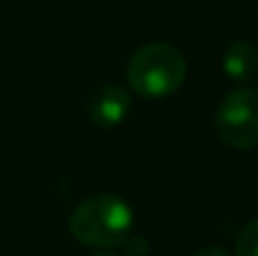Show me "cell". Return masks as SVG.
Segmentation results:
<instances>
[{"instance_id":"obj_1","label":"cell","mask_w":258,"mask_h":256,"mask_svg":"<svg viewBox=\"0 0 258 256\" xmlns=\"http://www.w3.org/2000/svg\"><path fill=\"white\" fill-rule=\"evenodd\" d=\"M133 209L113 193H98L81 201L68 219L71 234L95 249H120L133 236Z\"/></svg>"},{"instance_id":"obj_2","label":"cell","mask_w":258,"mask_h":256,"mask_svg":"<svg viewBox=\"0 0 258 256\" xmlns=\"http://www.w3.org/2000/svg\"><path fill=\"white\" fill-rule=\"evenodd\" d=\"M185 58L168 43H148L141 45L131 61L125 78L141 98H166L175 93L185 81Z\"/></svg>"},{"instance_id":"obj_3","label":"cell","mask_w":258,"mask_h":256,"mask_svg":"<svg viewBox=\"0 0 258 256\" xmlns=\"http://www.w3.org/2000/svg\"><path fill=\"white\" fill-rule=\"evenodd\" d=\"M216 133L233 148L258 146V88L231 90L216 111Z\"/></svg>"},{"instance_id":"obj_4","label":"cell","mask_w":258,"mask_h":256,"mask_svg":"<svg viewBox=\"0 0 258 256\" xmlns=\"http://www.w3.org/2000/svg\"><path fill=\"white\" fill-rule=\"evenodd\" d=\"M88 113L98 126H118L131 113V93L120 85H100L88 103Z\"/></svg>"},{"instance_id":"obj_5","label":"cell","mask_w":258,"mask_h":256,"mask_svg":"<svg viewBox=\"0 0 258 256\" xmlns=\"http://www.w3.org/2000/svg\"><path fill=\"white\" fill-rule=\"evenodd\" d=\"M223 73L233 83H248L258 73V50L248 40H236L223 56Z\"/></svg>"},{"instance_id":"obj_6","label":"cell","mask_w":258,"mask_h":256,"mask_svg":"<svg viewBox=\"0 0 258 256\" xmlns=\"http://www.w3.org/2000/svg\"><path fill=\"white\" fill-rule=\"evenodd\" d=\"M236 256H258V219L248 221L236 239Z\"/></svg>"},{"instance_id":"obj_7","label":"cell","mask_w":258,"mask_h":256,"mask_svg":"<svg viewBox=\"0 0 258 256\" xmlns=\"http://www.w3.org/2000/svg\"><path fill=\"white\" fill-rule=\"evenodd\" d=\"M120 249H125V254L128 256H143L148 251V244H146V239L143 236H138V234H133Z\"/></svg>"},{"instance_id":"obj_8","label":"cell","mask_w":258,"mask_h":256,"mask_svg":"<svg viewBox=\"0 0 258 256\" xmlns=\"http://www.w3.org/2000/svg\"><path fill=\"white\" fill-rule=\"evenodd\" d=\"M196 256H228L221 246H208V249H201Z\"/></svg>"},{"instance_id":"obj_9","label":"cell","mask_w":258,"mask_h":256,"mask_svg":"<svg viewBox=\"0 0 258 256\" xmlns=\"http://www.w3.org/2000/svg\"><path fill=\"white\" fill-rule=\"evenodd\" d=\"M95 256H120V254H115L113 249H105V251H100V254H95Z\"/></svg>"}]
</instances>
